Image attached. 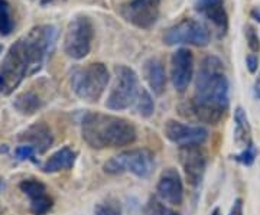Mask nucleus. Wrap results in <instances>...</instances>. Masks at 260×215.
<instances>
[{
  "label": "nucleus",
  "instance_id": "f257e3e1",
  "mask_svg": "<svg viewBox=\"0 0 260 215\" xmlns=\"http://www.w3.org/2000/svg\"><path fill=\"white\" fill-rule=\"evenodd\" d=\"M58 35L54 25H38L10 45L0 64V94L10 95L26 77L42 69L55 51Z\"/></svg>",
  "mask_w": 260,
  "mask_h": 215
},
{
  "label": "nucleus",
  "instance_id": "f03ea898",
  "mask_svg": "<svg viewBox=\"0 0 260 215\" xmlns=\"http://www.w3.org/2000/svg\"><path fill=\"white\" fill-rule=\"evenodd\" d=\"M188 105L201 123L214 126L223 120L230 105V83L218 56L208 55L201 61L195 78L194 97Z\"/></svg>",
  "mask_w": 260,
  "mask_h": 215
},
{
  "label": "nucleus",
  "instance_id": "7ed1b4c3",
  "mask_svg": "<svg viewBox=\"0 0 260 215\" xmlns=\"http://www.w3.org/2000/svg\"><path fill=\"white\" fill-rule=\"evenodd\" d=\"M81 136L91 149H116L133 145L138 139L136 127L127 119L113 114L87 112L81 119Z\"/></svg>",
  "mask_w": 260,
  "mask_h": 215
},
{
  "label": "nucleus",
  "instance_id": "20e7f679",
  "mask_svg": "<svg viewBox=\"0 0 260 215\" xmlns=\"http://www.w3.org/2000/svg\"><path fill=\"white\" fill-rule=\"evenodd\" d=\"M74 94L87 103H97L110 83V74L103 62H91L84 66H75L70 75Z\"/></svg>",
  "mask_w": 260,
  "mask_h": 215
},
{
  "label": "nucleus",
  "instance_id": "39448f33",
  "mask_svg": "<svg viewBox=\"0 0 260 215\" xmlns=\"http://www.w3.org/2000/svg\"><path fill=\"white\" fill-rule=\"evenodd\" d=\"M139 77L127 65L114 66L112 88L106 100V107L113 112H123L135 105L139 95Z\"/></svg>",
  "mask_w": 260,
  "mask_h": 215
},
{
  "label": "nucleus",
  "instance_id": "423d86ee",
  "mask_svg": "<svg viewBox=\"0 0 260 215\" xmlns=\"http://www.w3.org/2000/svg\"><path fill=\"white\" fill-rule=\"evenodd\" d=\"M155 169V156L149 149L124 150L104 162L103 170L109 175H121L130 172L140 179H146Z\"/></svg>",
  "mask_w": 260,
  "mask_h": 215
},
{
  "label": "nucleus",
  "instance_id": "0eeeda50",
  "mask_svg": "<svg viewBox=\"0 0 260 215\" xmlns=\"http://www.w3.org/2000/svg\"><path fill=\"white\" fill-rule=\"evenodd\" d=\"M94 39V26L88 16H75L67 26L64 52L71 59L80 61L90 54Z\"/></svg>",
  "mask_w": 260,
  "mask_h": 215
},
{
  "label": "nucleus",
  "instance_id": "6e6552de",
  "mask_svg": "<svg viewBox=\"0 0 260 215\" xmlns=\"http://www.w3.org/2000/svg\"><path fill=\"white\" fill-rule=\"evenodd\" d=\"M211 41V32L203 22L197 19H184L177 25L171 26L164 33V44L174 45H194V47H207Z\"/></svg>",
  "mask_w": 260,
  "mask_h": 215
},
{
  "label": "nucleus",
  "instance_id": "1a4fd4ad",
  "mask_svg": "<svg viewBox=\"0 0 260 215\" xmlns=\"http://www.w3.org/2000/svg\"><path fill=\"white\" fill-rule=\"evenodd\" d=\"M162 0H132L121 6V16L136 28L150 29L159 18Z\"/></svg>",
  "mask_w": 260,
  "mask_h": 215
},
{
  "label": "nucleus",
  "instance_id": "9d476101",
  "mask_svg": "<svg viewBox=\"0 0 260 215\" xmlns=\"http://www.w3.org/2000/svg\"><path fill=\"white\" fill-rule=\"evenodd\" d=\"M164 133L168 140L179 148L184 146H201L208 139V130L203 126H191L184 124L178 120H168L164 126Z\"/></svg>",
  "mask_w": 260,
  "mask_h": 215
},
{
  "label": "nucleus",
  "instance_id": "9b49d317",
  "mask_svg": "<svg viewBox=\"0 0 260 215\" xmlns=\"http://www.w3.org/2000/svg\"><path fill=\"white\" fill-rule=\"evenodd\" d=\"M181 166L191 187H200L207 169V155L201 146H184L178 150Z\"/></svg>",
  "mask_w": 260,
  "mask_h": 215
},
{
  "label": "nucleus",
  "instance_id": "f8f14e48",
  "mask_svg": "<svg viewBox=\"0 0 260 215\" xmlns=\"http://www.w3.org/2000/svg\"><path fill=\"white\" fill-rule=\"evenodd\" d=\"M194 77V55L188 48H179L171 56V80L178 93H185Z\"/></svg>",
  "mask_w": 260,
  "mask_h": 215
},
{
  "label": "nucleus",
  "instance_id": "ddd939ff",
  "mask_svg": "<svg viewBox=\"0 0 260 215\" xmlns=\"http://www.w3.org/2000/svg\"><path fill=\"white\" fill-rule=\"evenodd\" d=\"M158 197L169 205H181L184 201V184L175 168H167L159 176L156 185Z\"/></svg>",
  "mask_w": 260,
  "mask_h": 215
},
{
  "label": "nucleus",
  "instance_id": "4468645a",
  "mask_svg": "<svg viewBox=\"0 0 260 215\" xmlns=\"http://www.w3.org/2000/svg\"><path fill=\"white\" fill-rule=\"evenodd\" d=\"M18 140L22 141V145L32 146L37 153L42 155L54 145V134L47 123L38 122L22 131L18 136Z\"/></svg>",
  "mask_w": 260,
  "mask_h": 215
},
{
  "label": "nucleus",
  "instance_id": "2eb2a0df",
  "mask_svg": "<svg viewBox=\"0 0 260 215\" xmlns=\"http://www.w3.org/2000/svg\"><path fill=\"white\" fill-rule=\"evenodd\" d=\"M195 10L203 15L214 28L218 30V37H224L229 29V15L223 0H195Z\"/></svg>",
  "mask_w": 260,
  "mask_h": 215
},
{
  "label": "nucleus",
  "instance_id": "dca6fc26",
  "mask_svg": "<svg viewBox=\"0 0 260 215\" xmlns=\"http://www.w3.org/2000/svg\"><path fill=\"white\" fill-rule=\"evenodd\" d=\"M143 77L149 88L155 95H162L167 88V73L162 61L156 56H150L143 62Z\"/></svg>",
  "mask_w": 260,
  "mask_h": 215
},
{
  "label": "nucleus",
  "instance_id": "f3484780",
  "mask_svg": "<svg viewBox=\"0 0 260 215\" xmlns=\"http://www.w3.org/2000/svg\"><path fill=\"white\" fill-rule=\"evenodd\" d=\"M233 139L234 145L237 148L246 149L250 145H253L251 140V127L249 123L247 113L243 107H236L234 110V130H233Z\"/></svg>",
  "mask_w": 260,
  "mask_h": 215
},
{
  "label": "nucleus",
  "instance_id": "a211bd4d",
  "mask_svg": "<svg viewBox=\"0 0 260 215\" xmlns=\"http://www.w3.org/2000/svg\"><path fill=\"white\" fill-rule=\"evenodd\" d=\"M75 158H77L75 150L70 146H64V148L56 150L55 153H52L45 160V163L42 165V170L45 173H55L59 170L71 169L74 166Z\"/></svg>",
  "mask_w": 260,
  "mask_h": 215
},
{
  "label": "nucleus",
  "instance_id": "6ab92c4d",
  "mask_svg": "<svg viewBox=\"0 0 260 215\" xmlns=\"http://www.w3.org/2000/svg\"><path fill=\"white\" fill-rule=\"evenodd\" d=\"M13 107L22 116H32L44 107V101L41 100V97L37 93L23 91V93H19L15 97Z\"/></svg>",
  "mask_w": 260,
  "mask_h": 215
},
{
  "label": "nucleus",
  "instance_id": "aec40b11",
  "mask_svg": "<svg viewBox=\"0 0 260 215\" xmlns=\"http://www.w3.org/2000/svg\"><path fill=\"white\" fill-rule=\"evenodd\" d=\"M19 188H20V191L29 198V201H35L38 198L44 197V195H47L48 194L45 184L34 178L23 179V181L19 184Z\"/></svg>",
  "mask_w": 260,
  "mask_h": 215
},
{
  "label": "nucleus",
  "instance_id": "412c9836",
  "mask_svg": "<svg viewBox=\"0 0 260 215\" xmlns=\"http://www.w3.org/2000/svg\"><path fill=\"white\" fill-rule=\"evenodd\" d=\"M135 107H136L138 114H139L140 117H143V119H149V117L153 116V113H155V101H153L152 94L149 93L146 88H140L138 100L135 103Z\"/></svg>",
  "mask_w": 260,
  "mask_h": 215
},
{
  "label": "nucleus",
  "instance_id": "4be33fe9",
  "mask_svg": "<svg viewBox=\"0 0 260 215\" xmlns=\"http://www.w3.org/2000/svg\"><path fill=\"white\" fill-rule=\"evenodd\" d=\"M15 29V19L12 15V6L8 0H0V35L9 37Z\"/></svg>",
  "mask_w": 260,
  "mask_h": 215
},
{
  "label": "nucleus",
  "instance_id": "5701e85b",
  "mask_svg": "<svg viewBox=\"0 0 260 215\" xmlns=\"http://www.w3.org/2000/svg\"><path fill=\"white\" fill-rule=\"evenodd\" d=\"M94 215H123V209L116 198H106L95 204Z\"/></svg>",
  "mask_w": 260,
  "mask_h": 215
},
{
  "label": "nucleus",
  "instance_id": "b1692460",
  "mask_svg": "<svg viewBox=\"0 0 260 215\" xmlns=\"http://www.w3.org/2000/svg\"><path fill=\"white\" fill-rule=\"evenodd\" d=\"M54 206V199L49 195L38 198L35 201H30V212L34 215H47Z\"/></svg>",
  "mask_w": 260,
  "mask_h": 215
},
{
  "label": "nucleus",
  "instance_id": "393cba45",
  "mask_svg": "<svg viewBox=\"0 0 260 215\" xmlns=\"http://www.w3.org/2000/svg\"><path fill=\"white\" fill-rule=\"evenodd\" d=\"M256 158H257V150L254 148V145H250L249 148L243 149L240 153L233 156V159L237 160L239 163H242L244 166H251L254 163Z\"/></svg>",
  "mask_w": 260,
  "mask_h": 215
},
{
  "label": "nucleus",
  "instance_id": "a878e982",
  "mask_svg": "<svg viewBox=\"0 0 260 215\" xmlns=\"http://www.w3.org/2000/svg\"><path fill=\"white\" fill-rule=\"evenodd\" d=\"M244 35H246V41H247V45L250 48L251 52L253 54L260 52V37L256 28L251 25H246L244 26Z\"/></svg>",
  "mask_w": 260,
  "mask_h": 215
},
{
  "label": "nucleus",
  "instance_id": "bb28decb",
  "mask_svg": "<svg viewBox=\"0 0 260 215\" xmlns=\"http://www.w3.org/2000/svg\"><path fill=\"white\" fill-rule=\"evenodd\" d=\"M15 155L19 160H32L34 156L37 155V152L29 145H20L15 149Z\"/></svg>",
  "mask_w": 260,
  "mask_h": 215
},
{
  "label": "nucleus",
  "instance_id": "cd10ccee",
  "mask_svg": "<svg viewBox=\"0 0 260 215\" xmlns=\"http://www.w3.org/2000/svg\"><path fill=\"white\" fill-rule=\"evenodd\" d=\"M246 65L250 74H256L259 69V56L257 54H249L246 56Z\"/></svg>",
  "mask_w": 260,
  "mask_h": 215
},
{
  "label": "nucleus",
  "instance_id": "c85d7f7f",
  "mask_svg": "<svg viewBox=\"0 0 260 215\" xmlns=\"http://www.w3.org/2000/svg\"><path fill=\"white\" fill-rule=\"evenodd\" d=\"M229 215H244V204H243L242 198H236L234 199Z\"/></svg>",
  "mask_w": 260,
  "mask_h": 215
},
{
  "label": "nucleus",
  "instance_id": "c756f323",
  "mask_svg": "<svg viewBox=\"0 0 260 215\" xmlns=\"http://www.w3.org/2000/svg\"><path fill=\"white\" fill-rule=\"evenodd\" d=\"M155 208H156L158 215H181L179 212H177V211H174V209H171V208H168V206L162 205V204H159V202L155 204Z\"/></svg>",
  "mask_w": 260,
  "mask_h": 215
},
{
  "label": "nucleus",
  "instance_id": "7c9ffc66",
  "mask_svg": "<svg viewBox=\"0 0 260 215\" xmlns=\"http://www.w3.org/2000/svg\"><path fill=\"white\" fill-rule=\"evenodd\" d=\"M253 94H254V97H256L257 100H260V74L257 75V78H256V81H254Z\"/></svg>",
  "mask_w": 260,
  "mask_h": 215
},
{
  "label": "nucleus",
  "instance_id": "2f4dec72",
  "mask_svg": "<svg viewBox=\"0 0 260 215\" xmlns=\"http://www.w3.org/2000/svg\"><path fill=\"white\" fill-rule=\"evenodd\" d=\"M61 2H67V0H41V6L45 8V6H51V5H56V3H61Z\"/></svg>",
  "mask_w": 260,
  "mask_h": 215
},
{
  "label": "nucleus",
  "instance_id": "473e14b6",
  "mask_svg": "<svg viewBox=\"0 0 260 215\" xmlns=\"http://www.w3.org/2000/svg\"><path fill=\"white\" fill-rule=\"evenodd\" d=\"M250 16L254 19V20H256L257 23H260V8H254V9L251 10Z\"/></svg>",
  "mask_w": 260,
  "mask_h": 215
},
{
  "label": "nucleus",
  "instance_id": "72a5a7b5",
  "mask_svg": "<svg viewBox=\"0 0 260 215\" xmlns=\"http://www.w3.org/2000/svg\"><path fill=\"white\" fill-rule=\"evenodd\" d=\"M208 215H223V212H221V208H220V206H215V208H214L213 211H211Z\"/></svg>",
  "mask_w": 260,
  "mask_h": 215
},
{
  "label": "nucleus",
  "instance_id": "f704fd0d",
  "mask_svg": "<svg viewBox=\"0 0 260 215\" xmlns=\"http://www.w3.org/2000/svg\"><path fill=\"white\" fill-rule=\"evenodd\" d=\"M5 187H6V185H5V179L0 178V194L3 192V189H5Z\"/></svg>",
  "mask_w": 260,
  "mask_h": 215
},
{
  "label": "nucleus",
  "instance_id": "c9c22d12",
  "mask_svg": "<svg viewBox=\"0 0 260 215\" xmlns=\"http://www.w3.org/2000/svg\"><path fill=\"white\" fill-rule=\"evenodd\" d=\"M3 214H5V208L0 205V215H3Z\"/></svg>",
  "mask_w": 260,
  "mask_h": 215
},
{
  "label": "nucleus",
  "instance_id": "e433bc0d",
  "mask_svg": "<svg viewBox=\"0 0 260 215\" xmlns=\"http://www.w3.org/2000/svg\"><path fill=\"white\" fill-rule=\"evenodd\" d=\"M2 52H3V45L0 44V54H2Z\"/></svg>",
  "mask_w": 260,
  "mask_h": 215
}]
</instances>
